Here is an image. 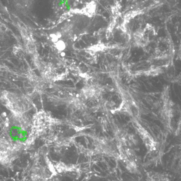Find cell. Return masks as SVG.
Here are the masks:
<instances>
[{
    "instance_id": "cell-1",
    "label": "cell",
    "mask_w": 181,
    "mask_h": 181,
    "mask_svg": "<svg viewBox=\"0 0 181 181\" xmlns=\"http://www.w3.org/2000/svg\"><path fill=\"white\" fill-rule=\"evenodd\" d=\"M56 47L60 50H62L65 48V45L62 41H59L56 43Z\"/></svg>"
},
{
    "instance_id": "cell-2",
    "label": "cell",
    "mask_w": 181,
    "mask_h": 181,
    "mask_svg": "<svg viewBox=\"0 0 181 181\" xmlns=\"http://www.w3.org/2000/svg\"><path fill=\"white\" fill-rule=\"evenodd\" d=\"M50 37L52 38L53 41H57L59 38L61 37V34L60 33H55L52 34L50 35Z\"/></svg>"
}]
</instances>
